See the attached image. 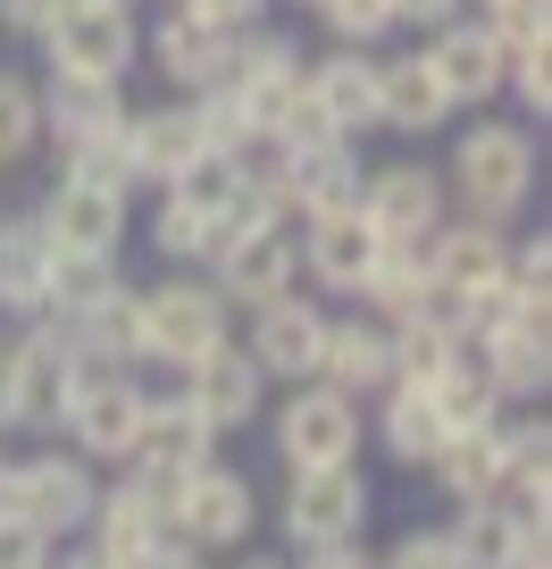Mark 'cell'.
I'll return each mask as SVG.
<instances>
[{
    "label": "cell",
    "instance_id": "f35d334b",
    "mask_svg": "<svg viewBox=\"0 0 552 569\" xmlns=\"http://www.w3.org/2000/svg\"><path fill=\"white\" fill-rule=\"evenodd\" d=\"M393 9V34H435V26L469 18V0H385Z\"/></svg>",
    "mask_w": 552,
    "mask_h": 569
},
{
    "label": "cell",
    "instance_id": "3957f363",
    "mask_svg": "<svg viewBox=\"0 0 552 569\" xmlns=\"http://www.w3.org/2000/svg\"><path fill=\"white\" fill-rule=\"evenodd\" d=\"M369 519H377V486H369L360 461L285 469V495H277V536H285V552L352 545V536H369Z\"/></svg>",
    "mask_w": 552,
    "mask_h": 569
},
{
    "label": "cell",
    "instance_id": "bcb514c9",
    "mask_svg": "<svg viewBox=\"0 0 552 569\" xmlns=\"http://www.w3.org/2000/svg\"><path fill=\"white\" fill-rule=\"evenodd\" d=\"M0 436H18V427H9V386H0Z\"/></svg>",
    "mask_w": 552,
    "mask_h": 569
},
{
    "label": "cell",
    "instance_id": "52a82bcc",
    "mask_svg": "<svg viewBox=\"0 0 552 569\" xmlns=\"http://www.w3.org/2000/svg\"><path fill=\"white\" fill-rule=\"evenodd\" d=\"M0 386H9V427L59 436V410H68V386H76V352L59 343L51 319H18L0 336Z\"/></svg>",
    "mask_w": 552,
    "mask_h": 569
},
{
    "label": "cell",
    "instance_id": "60d3db41",
    "mask_svg": "<svg viewBox=\"0 0 552 569\" xmlns=\"http://www.w3.org/2000/svg\"><path fill=\"white\" fill-rule=\"evenodd\" d=\"M193 18H210V26H227V34H251V26H268L277 18V0H184Z\"/></svg>",
    "mask_w": 552,
    "mask_h": 569
},
{
    "label": "cell",
    "instance_id": "d6a6232c",
    "mask_svg": "<svg viewBox=\"0 0 552 569\" xmlns=\"http://www.w3.org/2000/svg\"><path fill=\"white\" fill-rule=\"evenodd\" d=\"M109 284H118V260H101V251H51V277H42V310L51 319H68V310L101 302ZM34 310V319H42Z\"/></svg>",
    "mask_w": 552,
    "mask_h": 569
},
{
    "label": "cell",
    "instance_id": "f546056e",
    "mask_svg": "<svg viewBox=\"0 0 552 569\" xmlns=\"http://www.w3.org/2000/svg\"><path fill=\"white\" fill-rule=\"evenodd\" d=\"M42 277H51V234L34 227V210H9L0 218V327L42 310Z\"/></svg>",
    "mask_w": 552,
    "mask_h": 569
},
{
    "label": "cell",
    "instance_id": "c3c4849f",
    "mask_svg": "<svg viewBox=\"0 0 552 569\" xmlns=\"http://www.w3.org/2000/svg\"><path fill=\"white\" fill-rule=\"evenodd\" d=\"M126 9H134V0H126Z\"/></svg>",
    "mask_w": 552,
    "mask_h": 569
},
{
    "label": "cell",
    "instance_id": "6da1fadb",
    "mask_svg": "<svg viewBox=\"0 0 552 569\" xmlns=\"http://www.w3.org/2000/svg\"><path fill=\"white\" fill-rule=\"evenodd\" d=\"M535 177H544L535 126L478 109V126H461V134H452L444 193H452V210H461V218H485V227H519V218L535 210Z\"/></svg>",
    "mask_w": 552,
    "mask_h": 569
},
{
    "label": "cell",
    "instance_id": "e575fe53",
    "mask_svg": "<svg viewBox=\"0 0 552 569\" xmlns=\"http://www.w3.org/2000/svg\"><path fill=\"white\" fill-rule=\"evenodd\" d=\"M385 336H393V377H419V386H428V377L452 360V343H469V336L428 327V319H385Z\"/></svg>",
    "mask_w": 552,
    "mask_h": 569
},
{
    "label": "cell",
    "instance_id": "83f0119b",
    "mask_svg": "<svg viewBox=\"0 0 552 569\" xmlns=\"http://www.w3.org/2000/svg\"><path fill=\"white\" fill-rule=\"evenodd\" d=\"M419 251H428V277L452 284V293H502V251H511V227H485V218L452 210Z\"/></svg>",
    "mask_w": 552,
    "mask_h": 569
},
{
    "label": "cell",
    "instance_id": "ee69618b",
    "mask_svg": "<svg viewBox=\"0 0 552 569\" xmlns=\"http://www.w3.org/2000/svg\"><path fill=\"white\" fill-rule=\"evenodd\" d=\"M126 569H218V561H210V552H193L184 536H168V545H151L143 561H126Z\"/></svg>",
    "mask_w": 552,
    "mask_h": 569
},
{
    "label": "cell",
    "instance_id": "ac0fdd59",
    "mask_svg": "<svg viewBox=\"0 0 552 569\" xmlns=\"http://www.w3.org/2000/svg\"><path fill=\"white\" fill-rule=\"evenodd\" d=\"M118 151H126V168H134V193H160L168 177H177L184 160H201L210 142H201V126H193V101H134L126 109V126H118Z\"/></svg>",
    "mask_w": 552,
    "mask_h": 569
},
{
    "label": "cell",
    "instance_id": "484cf974",
    "mask_svg": "<svg viewBox=\"0 0 552 569\" xmlns=\"http://www.w3.org/2000/svg\"><path fill=\"white\" fill-rule=\"evenodd\" d=\"M369 436H377V452H385L393 469H410V478H419V469L435 461V452H444V410H435V393L419 386V377H393L385 393H377V419H369Z\"/></svg>",
    "mask_w": 552,
    "mask_h": 569
},
{
    "label": "cell",
    "instance_id": "ba28073f",
    "mask_svg": "<svg viewBox=\"0 0 552 569\" xmlns=\"http://www.w3.org/2000/svg\"><path fill=\"white\" fill-rule=\"evenodd\" d=\"M143 402H151V386L134 369H76L59 436H68V452H84L92 469H109V461L126 469V445H134V427H143Z\"/></svg>",
    "mask_w": 552,
    "mask_h": 569
},
{
    "label": "cell",
    "instance_id": "8fae6325",
    "mask_svg": "<svg viewBox=\"0 0 552 569\" xmlns=\"http://www.w3.org/2000/svg\"><path fill=\"white\" fill-rule=\"evenodd\" d=\"M92 502H101V469L84 461V452L68 445H42L18 461V519L34 536H51V545H68V536L92 528Z\"/></svg>",
    "mask_w": 552,
    "mask_h": 569
},
{
    "label": "cell",
    "instance_id": "d590c367",
    "mask_svg": "<svg viewBox=\"0 0 552 569\" xmlns=\"http://www.w3.org/2000/svg\"><path fill=\"white\" fill-rule=\"evenodd\" d=\"M502 92H511V118L519 126H544L552 118V51H511Z\"/></svg>",
    "mask_w": 552,
    "mask_h": 569
},
{
    "label": "cell",
    "instance_id": "7a4b0ae2",
    "mask_svg": "<svg viewBox=\"0 0 552 569\" xmlns=\"http://www.w3.org/2000/svg\"><path fill=\"white\" fill-rule=\"evenodd\" d=\"M143 293V360L151 369H193V360H210L218 343L234 336V310L227 293H218L201 268H168L160 284H134Z\"/></svg>",
    "mask_w": 552,
    "mask_h": 569
},
{
    "label": "cell",
    "instance_id": "277c9868",
    "mask_svg": "<svg viewBox=\"0 0 552 569\" xmlns=\"http://www.w3.org/2000/svg\"><path fill=\"white\" fill-rule=\"evenodd\" d=\"M268 419V452L285 469H335V461H360V445H369V402H352V393L335 386H285V402L260 410Z\"/></svg>",
    "mask_w": 552,
    "mask_h": 569
},
{
    "label": "cell",
    "instance_id": "44dd1931",
    "mask_svg": "<svg viewBox=\"0 0 552 569\" xmlns=\"http://www.w3.org/2000/svg\"><path fill=\"white\" fill-rule=\"evenodd\" d=\"M319 386L352 393V402H377V393L393 386V336H385V319H377V310H360V302L327 310V343H319Z\"/></svg>",
    "mask_w": 552,
    "mask_h": 569
},
{
    "label": "cell",
    "instance_id": "ffe728a7",
    "mask_svg": "<svg viewBox=\"0 0 552 569\" xmlns=\"http://www.w3.org/2000/svg\"><path fill=\"white\" fill-rule=\"evenodd\" d=\"M419 51H428V68H435V84H444V101H452V118L461 109H494L502 101V42L485 34V18H452V26H435V34H419Z\"/></svg>",
    "mask_w": 552,
    "mask_h": 569
},
{
    "label": "cell",
    "instance_id": "4316f807",
    "mask_svg": "<svg viewBox=\"0 0 552 569\" xmlns=\"http://www.w3.org/2000/svg\"><path fill=\"white\" fill-rule=\"evenodd\" d=\"M302 84L335 134H352V142L377 134V51H335L327 42L319 59H302Z\"/></svg>",
    "mask_w": 552,
    "mask_h": 569
},
{
    "label": "cell",
    "instance_id": "5b68a950",
    "mask_svg": "<svg viewBox=\"0 0 552 569\" xmlns=\"http://www.w3.org/2000/svg\"><path fill=\"white\" fill-rule=\"evenodd\" d=\"M34 51H42V76H101V84H126V76L143 68V18H134L126 0H68Z\"/></svg>",
    "mask_w": 552,
    "mask_h": 569
},
{
    "label": "cell",
    "instance_id": "1f68e13d",
    "mask_svg": "<svg viewBox=\"0 0 552 569\" xmlns=\"http://www.w3.org/2000/svg\"><path fill=\"white\" fill-rule=\"evenodd\" d=\"M42 160V76L0 59V177Z\"/></svg>",
    "mask_w": 552,
    "mask_h": 569
},
{
    "label": "cell",
    "instance_id": "836d02e7",
    "mask_svg": "<svg viewBox=\"0 0 552 569\" xmlns=\"http://www.w3.org/2000/svg\"><path fill=\"white\" fill-rule=\"evenodd\" d=\"M310 18H319V34L335 51H385V34H393L385 0H310Z\"/></svg>",
    "mask_w": 552,
    "mask_h": 569
},
{
    "label": "cell",
    "instance_id": "74e56055",
    "mask_svg": "<svg viewBox=\"0 0 552 569\" xmlns=\"http://www.w3.org/2000/svg\"><path fill=\"white\" fill-rule=\"evenodd\" d=\"M51 536H34L26 519H0V569H51Z\"/></svg>",
    "mask_w": 552,
    "mask_h": 569
},
{
    "label": "cell",
    "instance_id": "4dcf8cb0",
    "mask_svg": "<svg viewBox=\"0 0 552 569\" xmlns=\"http://www.w3.org/2000/svg\"><path fill=\"white\" fill-rule=\"evenodd\" d=\"M419 478H428L444 502H494V486H502V436H494V427H478V436H444V452H435Z\"/></svg>",
    "mask_w": 552,
    "mask_h": 569
},
{
    "label": "cell",
    "instance_id": "9a60e30c",
    "mask_svg": "<svg viewBox=\"0 0 552 569\" xmlns=\"http://www.w3.org/2000/svg\"><path fill=\"white\" fill-rule=\"evenodd\" d=\"M360 177H369L360 142H352V134H327V142H302V151H285L277 201H285L293 227H302V218H343V210H360Z\"/></svg>",
    "mask_w": 552,
    "mask_h": 569
},
{
    "label": "cell",
    "instance_id": "7402d4cb",
    "mask_svg": "<svg viewBox=\"0 0 552 569\" xmlns=\"http://www.w3.org/2000/svg\"><path fill=\"white\" fill-rule=\"evenodd\" d=\"M51 319V310H42ZM59 327V343L76 352V369H143V293L134 284H109L101 302H84V310H68V319H51Z\"/></svg>",
    "mask_w": 552,
    "mask_h": 569
},
{
    "label": "cell",
    "instance_id": "2e32d148",
    "mask_svg": "<svg viewBox=\"0 0 552 569\" xmlns=\"http://www.w3.org/2000/svg\"><path fill=\"white\" fill-rule=\"evenodd\" d=\"M201 461H218L210 419H201L184 393H151V402H143V427H134V445H126V469H134V478H151V486H177V478H193Z\"/></svg>",
    "mask_w": 552,
    "mask_h": 569
},
{
    "label": "cell",
    "instance_id": "7c38bea8",
    "mask_svg": "<svg viewBox=\"0 0 552 569\" xmlns=\"http://www.w3.org/2000/svg\"><path fill=\"white\" fill-rule=\"evenodd\" d=\"M34 227L51 234V251H101V260H118L126 234H134V201L92 184V177H76V168H59L34 201Z\"/></svg>",
    "mask_w": 552,
    "mask_h": 569
},
{
    "label": "cell",
    "instance_id": "b9f144b4",
    "mask_svg": "<svg viewBox=\"0 0 552 569\" xmlns=\"http://www.w3.org/2000/svg\"><path fill=\"white\" fill-rule=\"evenodd\" d=\"M51 569H126V552H109L101 536H68V545L51 552Z\"/></svg>",
    "mask_w": 552,
    "mask_h": 569
},
{
    "label": "cell",
    "instance_id": "cb8c5ba5",
    "mask_svg": "<svg viewBox=\"0 0 552 569\" xmlns=\"http://www.w3.org/2000/svg\"><path fill=\"white\" fill-rule=\"evenodd\" d=\"M435 126H452V101L435 84L428 51H377V134H402V142H428Z\"/></svg>",
    "mask_w": 552,
    "mask_h": 569
},
{
    "label": "cell",
    "instance_id": "f6af8a7d",
    "mask_svg": "<svg viewBox=\"0 0 552 569\" xmlns=\"http://www.w3.org/2000/svg\"><path fill=\"white\" fill-rule=\"evenodd\" d=\"M227 569H293V552H260V545H243V552H227Z\"/></svg>",
    "mask_w": 552,
    "mask_h": 569
},
{
    "label": "cell",
    "instance_id": "7dc6e473",
    "mask_svg": "<svg viewBox=\"0 0 552 569\" xmlns=\"http://www.w3.org/2000/svg\"><path fill=\"white\" fill-rule=\"evenodd\" d=\"M277 9H310V0H277Z\"/></svg>",
    "mask_w": 552,
    "mask_h": 569
},
{
    "label": "cell",
    "instance_id": "4fadbf2b",
    "mask_svg": "<svg viewBox=\"0 0 552 569\" xmlns=\"http://www.w3.org/2000/svg\"><path fill=\"white\" fill-rule=\"evenodd\" d=\"M143 59L160 68V84L177 92V101H193V92L227 84V68H234V34H227V26H210V18H193L184 0H168L160 18H151V34H143Z\"/></svg>",
    "mask_w": 552,
    "mask_h": 569
},
{
    "label": "cell",
    "instance_id": "9c48e42d",
    "mask_svg": "<svg viewBox=\"0 0 552 569\" xmlns=\"http://www.w3.org/2000/svg\"><path fill=\"white\" fill-rule=\"evenodd\" d=\"M327 310L319 293H277V302H251L243 327H234V343L251 352V369L268 377V386H310L319 377V343H327Z\"/></svg>",
    "mask_w": 552,
    "mask_h": 569
},
{
    "label": "cell",
    "instance_id": "d6986e66",
    "mask_svg": "<svg viewBox=\"0 0 552 569\" xmlns=\"http://www.w3.org/2000/svg\"><path fill=\"white\" fill-rule=\"evenodd\" d=\"M293 260H302V293H319V302H360V277H369L377 260V234L360 227V210L343 218H302L293 227Z\"/></svg>",
    "mask_w": 552,
    "mask_h": 569
},
{
    "label": "cell",
    "instance_id": "8992f818",
    "mask_svg": "<svg viewBox=\"0 0 552 569\" xmlns=\"http://www.w3.org/2000/svg\"><path fill=\"white\" fill-rule=\"evenodd\" d=\"M168 528H177L193 552L227 561V552H243L251 536L268 528L260 486H251L243 469H227V461H201L193 478H177V486H168Z\"/></svg>",
    "mask_w": 552,
    "mask_h": 569
},
{
    "label": "cell",
    "instance_id": "e0dca14e",
    "mask_svg": "<svg viewBox=\"0 0 552 569\" xmlns=\"http://www.w3.org/2000/svg\"><path fill=\"white\" fill-rule=\"evenodd\" d=\"M126 84H101V76H42V151L51 160H76L92 142H118L126 126Z\"/></svg>",
    "mask_w": 552,
    "mask_h": 569
},
{
    "label": "cell",
    "instance_id": "5bb4252c",
    "mask_svg": "<svg viewBox=\"0 0 552 569\" xmlns=\"http://www.w3.org/2000/svg\"><path fill=\"white\" fill-rule=\"evenodd\" d=\"M210 284L227 293V310H251V302L293 293V284H302V260H293V218H251V227L210 260Z\"/></svg>",
    "mask_w": 552,
    "mask_h": 569
},
{
    "label": "cell",
    "instance_id": "30bf717a",
    "mask_svg": "<svg viewBox=\"0 0 552 569\" xmlns=\"http://www.w3.org/2000/svg\"><path fill=\"white\" fill-rule=\"evenodd\" d=\"M452 218V193H444V168L435 160H385L360 177V227L377 243H428L435 227Z\"/></svg>",
    "mask_w": 552,
    "mask_h": 569
},
{
    "label": "cell",
    "instance_id": "d4e9b609",
    "mask_svg": "<svg viewBox=\"0 0 552 569\" xmlns=\"http://www.w3.org/2000/svg\"><path fill=\"white\" fill-rule=\"evenodd\" d=\"M444 536L469 569H552V528H519L494 502H452Z\"/></svg>",
    "mask_w": 552,
    "mask_h": 569
},
{
    "label": "cell",
    "instance_id": "603a6c76",
    "mask_svg": "<svg viewBox=\"0 0 552 569\" xmlns=\"http://www.w3.org/2000/svg\"><path fill=\"white\" fill-rule=\"evenodd\" d=\"M177 393L210 419V436H243V427H260V410H268V393H277V386H268V377L251 369V352L227 336L210 360H193V369H184Z\"/></svg>",
    "mask_w": 552,
    "mask_h": 569
},
{
    "label": "cell",
    "instance_id": "f1b7e54d",
    "mask_svg": "<svg viewBox=\"0 0 552 569\" xmlns=\"http://www.w3.org/2000/svg\"><path fill=\"white\" fill-rule=\"evenodd\" d=\"M84 536H101L109 552H126V561H143L151 545H168V486H151V478H134L126 469L118 486H101V502H92V528Z\"/></svg>",
    "mask_w": 552,
    "mask_h": 569
},
{
    "label": "cell",
    "instance_id": "ab89813d",
    "mask_svg": "<svg viewBox=\"0 0 552 569\" xmlns=\"http://www.w3.org/2000/svg\"><path fill=\"white\" fill-rule=\"evenodd\" d=\"M59 9H68V0H0V34L9 42H42Z\"/></svg>",
    "mask_w": 552,
    "mask_h": 569
},
{
    "label": "cell",
    "instance_id": "7bdbcfd3",
    "mask_svg": "<svg viewBox=\"0 0 552 569\" xmlns=\"http://www.w3.org/2000/svg\"><path fill=\"white\" fill-rule=\"evenodd\" d=\"M293 569H377L369 536H352V545H319V552H293Z\"/></svg>",
    "mask_w": 552,
    "mask_h": 569
},
{
    "label": "cell",
    "instance_id": "8d00e7d4",
    "mask_svg": "<svg viewBox=\"0 0 552 569\" xmlns=\"http://www.w3.org/2000/svg\"><path fill=\"white\" fill-rule=\"evenodd\" d=\"M377 569H469V561L452 552L444 528H402L385 552H377Z\"/></svg>",
    "mask_w": 552,
    "mask_h": 569
}]
</instances>
